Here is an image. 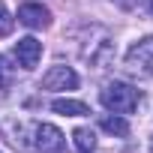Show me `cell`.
<instances>
[{
  "label": "cell",
  "mask_w": 153,
  "mask_h": 153,
  "mask_svg": "<svg viewBox=\"0 0 153 153\" xmlns=\"http://www.w3.org/2000/svg\"><path fill=\"white\" fill-rule=\"evenodd\" d=\"M99 99H102V105L108 108V111H114V114H132L138 105H141V90L138 87H132V84H126V81H108L105 84V90L99 93Z\"/></svg>",
  "instance_id": "1"
},
{
  "label": "cell",
  "mask_w": 153,
  "mask_h": 153,
  "mask_svg": "<svg viewBox=\"0 0 153 153\" xmlns=\"http://www.w3.org/2000/svg\"><path fill=\"white\" fill-rule=\"evenodd\" d=\"M33 147L39 153H66V138L57 126L51 123H36L33 126Z\"/></svg>",
  "instance_id": "2"
},
{
  "label": "cell",
  "mask_w": 153,
  "mask_h": 153,
  "mask_svg": "<svg viewBox=\"0 0 153 153\" xmlns=\"http://www.w3.org/2000/svg\"><path fill=\"white\" fill-rule=\"evenodd\" d=\"M126 69H132V72H144V75H153V36L138 39V42L126 51Z\"/></svg>",
  "instance_id": "3"
},
{
  "label": "cell",
  "mask_w": 153,
  "mask_h": 153,
  "mask_svg": "<svg viewBox=\"0 0 153 153\" xmlns=\"http://www.w3.org/2000/svg\"><path fill=\"white\" fill-rule=\"evenodd\" d=\"M75 87H78V75L63 63L51 66L42 75V90H75Z\"/></svg>",
  "instance_id": "4"
},
{
  "label": "cell",
  "mask_w": 153,
  "mask_h": 153,
  "mask_svg": "<svg viewBox=\"0 0 153 153\" xmlns=\"http://www.w3.org/2000/svg\"><path fill=\"white\" fill-rule=\"evenodd\" d=\"M18 21L33 27V30H45L51 24V12L42 6V3H21L18 6Z\"/></svg>",
  "instance_id": "5"
},
{
  "label": "cell",
  "mask_w": 153,
  "mask_h": 153,
  "mask_svg": "<svg viewBox=\"0 0 153 153\" xmlns=\"http://www.w3.org/2000/svg\"><path fill=\"white\" fill-rule=\"evenodd\" d=\"M15 57H18V63H21L24 69H33V66L39 63V57H42V42L33 39V36L18 39V42H15Z\"/></svg>",
  "instance_id": "6"
},
{
  "label": "cell",
  "mask_w": 153,
  "mask_h": 153,
  "mask_svg": "<svg viewBox=\"0 0 153 153\" xmlns=\"http://www.w3.org/2000/svg\"><path fill=\"white\" fill-rule=\"evenodd\" d=\"M51 111L66 114V117H84V114H90V108L84 102H78V99H54L51 102Z\"/></svg>",
  "instance_id": "7"
},
{
  "label": "cell",
  "mask_w": 153,
  "mask_h": 153,
  "mask_svg": "<svg viewBox=\"0 0 153 153\" xmlns=\"http://www.w3.org/2000/svg\"><path fill=\"white\" fill-rule=\"evenodd\" d=\"M72 138H75V147H78V153H93V150H96V132L87 129V126L75 129Z\"/></svg>",
  "instance_id": "8"
},
{
  "label": "cell",
  "mask_w": 153,
  "mask_h": 153,
  "mask_svg": "<svg viewBox=\"0 0 153 153\" xmlns=\"http://www.w3.org/2000/svg\"><path fill=\"white\" fill-rule=\"evenodd\" d=\"M99 126H102L105 132H111V135H120V138H123V135H129V123H126L123 117H117V114H114V117H111V114H105V117L99 120Z\"/></svg>",
  "instance_id": "9"
},
{
  "label": "cell",
  "mask_w": 153,
  "mask_h": 153,
  "mask_svg": "<svg viewBox=\"0 0 153 153\" xmlns=\"http://www.w3.org/2000/svg\"><path fill=\"white\" fill-rule=\"evenodd\" d=\"M12 27H15V18L6 12L3 0H0V36H9V33H12Z\"/></svg>",
  "instance_id": "10"
},
{
  "label": "cell",
  "mask_w": 153,
  "mask_h": 153,
  "mask_svg": "<svg viewBox=\"0 0 153 153\" xmlns=\"http://www.w3.org/2000/svg\"><path fill=\"white\" fill-rule=\"evenodd\" d=\"M9 81H12V66L6 63V57H0V90L9 87Z\"/></svg>",
  "instance_id": "11"
},
{
  "label": "cell",
  "mask_w": 153,
  "mask_h": 153,
  "mask_svg": "<svg viewBox=\"0 0 153 153\" xmlns=\"http://www.w3.org/2000/svg\"><path fill=\"white\" fill-rule=\"evenodd\" d=\"M114 6H120V9H126V12H135V9H141V0H111Z\"/></svg>",
  "instance_id": "12"
},
{
  "label": "cell",
  "mask_w": 153,
  "mask_h": 153,
  "mask_svg": "<svg viewBox=\"0 0 153 153\" xmlns=\"http://www.w3.org/2000/svg\"><path fill=\"white\" fill-rule=\"evenodd\" d=\"M150 153H153V138H150Z\"/></svg>",
  "instance_id": "13"
},
{
  "label": "cell",
  "mask_w": 153,
  "mask_h": 153,
  "mask_svg": "<svg viewBox=\"0 0 153 153\" xmlns=\"http://www.w3.org/2000/svg\"><path fill=\"white\" fill-rule=\"evenodd\" d=\"M150 9H153V0H150Z\"/></svg>",
  "instance_id": "14"
}]
</instances>
